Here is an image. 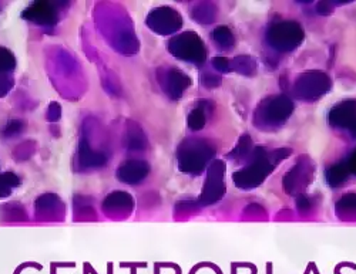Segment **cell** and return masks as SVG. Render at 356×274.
Returning a JSON list of instances; mask_svg holds the SVG:
<instances>
[{"instance_id":"obj_8","label":"cell","mask_w":356,"mask_h":274,"mask_svg":"<svg viewBox=\"0 0 356 274\" xmlns=\"http://www.w3.org/2000/svg\"><path fill=\"white\" fill-rule=\"evenodd\" d=\"M224 164L221 161L213 162L207 173V182L201 194V203L211 205L224 196Z\"/></svg>"},{"instance_id":"obj_14","label":"cell","mask_w":356,"mask_h":274,"mask_svg":"<svg viewBox=\"0 0 356 274\" xmlns=\"http://www.w3.org/2000/svg\"><path fill=\"white\" fill-rule=\"evenodd\" d=\"M16 62L13 54L9 50L0 47V96H5L13 85V77L10 73L13 71Z\"/></svg>"},{"instance_id":"obj_13","label":"cell","mask_w":356,"mask_h":274,"mask_svg":"<svg viewBox=\"0 0 356 274\" xmlns=\"http://www.w3.org/2000/svg\"><path fill=\"white\" fill-rule=\"evenodd\" d=\"M150 172V166L144 161H129L124 162L117 171V176L124 184H138Z\"/></svg>"},{"instance_id":"obj_15","label":"cell","mask_w":356,"mask_h":274,"mask_svg":"<svg viewBox=\"0 0 356 274\" xmlns=\"http://www.w3.org/2000/svg\"><path fill=\"white\" fill-rule=\"evenodd\" d=\"M133 199L126 192H114L108 195L104 202V209L107 213H124L131 210Z\"/></svg>"},{"instance_id":"obj_30","label":"cell","mask_w":356,"mask_h":274,"mask_svg":"<svg viewBox=\"0 0 356 274\" xmlns=\"http://www.w3.org/2000/svg\"><path fill=\"white\" fill-rule=\"evenodd\" d=\"M309 207H311L309 199H308L305 195H301V196L298 198V209H300L301 212H305V210H309Z\"/></svg>"},{"instance_id":"obj_10","label":"cell","mask_w":356,"mask_h":274,"mask_svg":"<svg viewBox=\"0 0 356 274\" xmlns=\"http://www.w3.org/2000/svg\"><path fill=\"white\" fill-rule=\"evenodd\" d=\"M330 124L335 128L348 130L356 138V101L348 100L334 107L330 112Z\"/></svg>"},{"instance_id":"obj_25","label":"cell","mask_w":356,"mask_h":274,"mask_svg":"<svg viewBox=\"0 0 356 274\" xmlns=\"http://www.w3.org/2000/svg\"><path fill=\"white\" fill-rule=\"evenodd\" d=\"M251 149H252V141H251V138H250L248 135H244V137L240 139L238 145H236V148L231 152L229 157L244 158V157H247V155L251 154Z\"/></svg>"},{"instance_id":"obj_31","label":"cell","mask_w":356,"mask_h":274,"mask_svg":"<svg viewBox=\"0 0 356 274\" xmlns=\"http://www.w3.org/2000/svg\"><path fill=\"white\" fill-rule=\"evenodd\" d=\"M331 10H332V9L330 8V5H326L325 2H321V3L318 5V12L322 13V15H328Z\"/></svg>"},{"instance_id":"obj_18","label":"cell","mask_w":356,"mask_h":274,"mask_svg":"<svg viewBox=\"0 0 356 274\" xmlns=\"http://www.w3.org/2000/svg\"><path fill=\"white\" fill-rule=\"evenodd\" d=\"M348 175H349V171H348L346 165L345 164H337V165L331 166L328 171H326V180H328L330 187L338 188L348 179Z\"/></svg>"},{"instance_id":"obj_4","label":"cell","mask_w":356,"mask_h":274,"mask_svg":"<svg viewBox=\"0 0 356 274\" xmlns=\"http://www.w3.org/2000/svg\"><path fill=\"white\" fill-rule=\"evenodd\" d=\"M270 46L280 51H291L298 47L304 40V32L298 23L281 22L270 27L266 33Z\"/></svg>"},{"instance_id":"obj_19","label":"cell","mask_w":356,"mask_h":274,"mask_svg":"<svg viewBox=\"0 0 356 274\" xmlns=\"http://www.w3.org/2000/svg\"><path fill=\"white\" fill-rule=\"evenodd\" d=\"M231 67L234 70H236L241 74H245V76H251L255 73L257 70V63L255 60L252 57H248V55H241V57H236L234 58V62L231 63Z\"/></svg>"},{"instance_id":"obj_12","label":"cell","mask_w":356,"mask_h":274,"mask_svg":"<svg viewBox=\"0 0 356 274\" xmlns=\"http://www.w3.org/2000/svg\"><path fill=\"white\" fill-rule=\"evenodd\" d=\"M22 16L26 20H31L33 23L43 26H51L58 20L56 8L49 2H36L31 5L23 12Z\"/></svg>"},{"instance_id":"obj_28","label":"cell","mask_w":356,"mask_h":274,"mask_svg":"<svg viewBox=\"0 0 356 274\" xmlns=\"http://www.w3.org/2000/svg\"><path fill=\"white\" fill-rule=\"evenodd\" d=\"M202 81H204V85H207V87H216V85H220L221 78L214 74H205L202 77Z\"/></svg>"},{"instance_id":"obj_6","label":"cell","mask_w":356,"mask_h":274,"mask_svg":"<svg viewBox=\"0 0 356 274\" xmlns=\"http://www.w3.org/2000/svg\"><path fill=\"white\" fill-rule=\"evenodd\" d=\"M331 88V78L321 71H307L295 83V94L301 100H316Z\"/></svg>"},{"instance_id":"obj_9","label":"cell","mask_w":356,"mask_h":274,"mask_svg":"<svg viewBox=\"0 0 356 274\" xmlns=\"http://www.w3.org/2000/svg\"><path fill=\"white\" fill-rule=\"evenodd\" d=\"M312 173H314V169H312L311 161L308 158L302 157L301 161L296 164L288 172V175L284 178V189L289 195L301 194L309 185V182L312 179Z\"/></svg>"},{"instance_id":"obj_3","label":"cell","mask_w":356,"mask_h":274,"mask_svg":"<svg viewBox=\"0 0 356 274\" xmlns=\"http://www.w3.org/2000/svg\"><path fill=\"white\" fill-rule=\"evenodd\" d=\"M293 111L292 101L285 96L270 97L262 101L255 112V123L261 127H277L291 117Z\"/></svg>"},{"instance_id":"obj_29","label":"cell","mask_w":356,"mask_h":274,"mask_svg":"<svg viewBox=\"0 0 356 274\" xmlns=\"http://www.w3.org/2000/svg\"><path fill=\"white\" fill-rule=\"evenodd\" d=\"M346 168L349 172H353L356 175V151L352 152V155L349 157V160L346 161Z\"/></svg>"},{"instance_id":"obj_2","label":"cell","mask_w":356,"mask_h":274,"mask_svg":"<svg viewBox=\"0 0 356 274\" xmlns=\"http://www.w3.org/2000/svg\"><path fill=\"white\" fill-rule=\"evenodd\" d=\"M278 161L280 160L277 158L271 160L268 154L265 152V149L257 148L254 154V161L244 169L235 172L232 179L238 188H244V189L257 188L261 182H264V179L270 175V172L274 169Z\"/></svg>"},{"instance_id":"obj_24","label":"cell","mask_w":356,"mask_h":274,"mask_svg":"<svg viewBox=\"0 0 356 274\" xmlns=\"http://www.w3.org/2000/svg\"><path fill=\"white\" fill-rule=\"evenodd\" d=\"M207 123V115L205 112L202 111V108H195L194 111L190 112L188 115V126L191 130L194 131H198L201 130Z\"/></svg>"},{"instance_id":"obj_20","label":"cell","mask_w":356,"mask_h":274,"mask_svg":"<svg viewBox=\"0 0 356 274\" xmlns=\"http://www.w3.org/2000/svg\"><path fill=\"white\" fill-rule=\"evenodd\" d=\"M217 9L211 3H201L193 10V19L200 23H211L216 17Z\"/></svg>"},{"instance_id":"obj_27","label":"cell","mask_w":356,"mask_h":274,"mask_svg":"<svg viewBox=\"0 0 356 274\" xmlns=\"http://www.w3.org/2000/svg\"><path fill=\"white\" fill-rule=\"evenodd\" d=\"M22 128H23V124L20 123V121H10V123L5 128V135H15V134L20 132Z\"/></svg>"},{"instance_id":"obj_16","label":"cell","mask_w":356,"mask_h":274,"mask_svg":"<svg viewBox=\"0 0 356 274\" xmlns=\"http://www.w3.org/2000/svg\"><path fill=\"white\" fill-rule=\"evenodd\" d=\"M337 215L343 221H356V195H345L337 203Z\"/></svg>"},{"instance_id":"obj_1","label":"cell","mask_w":356,"mask_h":274,"mask_svg":"<svg viewBox=\"0 0 356 274\" xmlns=\"http://www.w3.org/2000/svg\"><path fill=\"white\" fill-rule=\"evenodd\" d=\"M214 157V148L204 139L188 138L178 148V168L186 173H200Z\"/></svg>"},{"instance_id":"obj_11","label":"cell","mask_w":356,"mask_h":274,"mask_svg":"<svg viewBox=\"0 0 356 274\" xmlns=\"http://www.w3.org/2000/svg\"><path fill=\"white\" fill-rule=\"evenodd\" d=\"M159 78H160V83L167 93V96L174 100L180 99L184 94V91L191 84L190 77L177 69H170L167 73L161 74V77H159Z\"/></svg>"},{"instance_id":"obj_21","label":"cell","mask_w":356,"mask_h":274,"mask_svg":"<svg viewBox=\"0 0 356 274\" xmlns=\"http://www.w3.org/2000/svg\"><path fill=\"white\" fill-rule=\"evenodd\" d=\"M17 187H19V178L15 173L8 172V173L0 175V198L8 196Z\"/></svg>"},{"instance_id":"obj_7","label":"cell","mask_w":356,"mask_h":274,"mask_svg":"<svg viewBox=\"0 0 356 274\" xmlns=\"http://www.w3.org/2000/svg\"><path fill=\"white\" fill-rule=\"evenodd\" d=\"M147 24L156 33L167 36L183 26V19L171 8H159L148 15Z\"/></svg>"},{"instance_id":"obj_23","label":"cell","mask_w":356,"mask_h":274,"mask_svg":"<svg viewBox=\"0 0 356 274\" xmlns=\"http://www.w3.org/2000/svg\"><path fill=\"white\" fill-rule=\"evenodd\" d=\"M127 146L130 149H143L145 146V137L137 126L130 127L127 131Z\"/></svg>"},{"instance_id":"obj_5","label":"cell","mask_w":356,"mask_h":274,"mask_svg":"<svg viewBox=\"0 0 356 274\" xmlns=\"http://www.w3.org/2000/svg\"><path fill=\"white\" fill-rule=\"evenodd\" d=\"M170 51L177 58L195 63L198 66L205 62L207 57V51L201 39L193 32H186L183 35L175 36L170 42Z\"/></svg>"},{"instance_id":"obj_17","label":"cell","mask_w":356,"mask_h":274,"mask_svg":"<svg viewBox=\"0 0 356 274\" xmlns=\"http://www.w3.org/2000/svg\"><path fill=\"white\" fill-rule=\"evenodd\" d=\"M79 158H80L81 165H84V166H102V165L106 164V157L103 154H99V152H95V151L88 148V145L84 139L80 144Z\"/></svg>"},{"instance_id":"obj_22","label":"cell","mask_w":356,"mask_h":274,"mask_svg":"<svg viewBox=\"0 0 356 274\" xmlns=\"http://www.w3.org/2000/svg\"><path fill=\"white\" fill-rule=\"evenodd\" d=\"M213 37H214L216 43L218 46H221L222 49H225V50H228L234 46V36H232L231 30L228 27L222 26V27L216 28L213 32Z\"/></svg>"},{"instance_id":"obj_26","label":"cell","mask_w":356,"mask_h":274,"mask_svg":"<svg viewBox=\"0 0 356 274\" xmlns=\"http://www.w3.org/2000/svg\"><path fill=\"white\" fill-rule=\"evenodd\" d=\"M213 65L218 71H222V73H228L232 69L231 63L228 62V58H224V57H216L213 60Z\"/></svg>"}]
</instances>
